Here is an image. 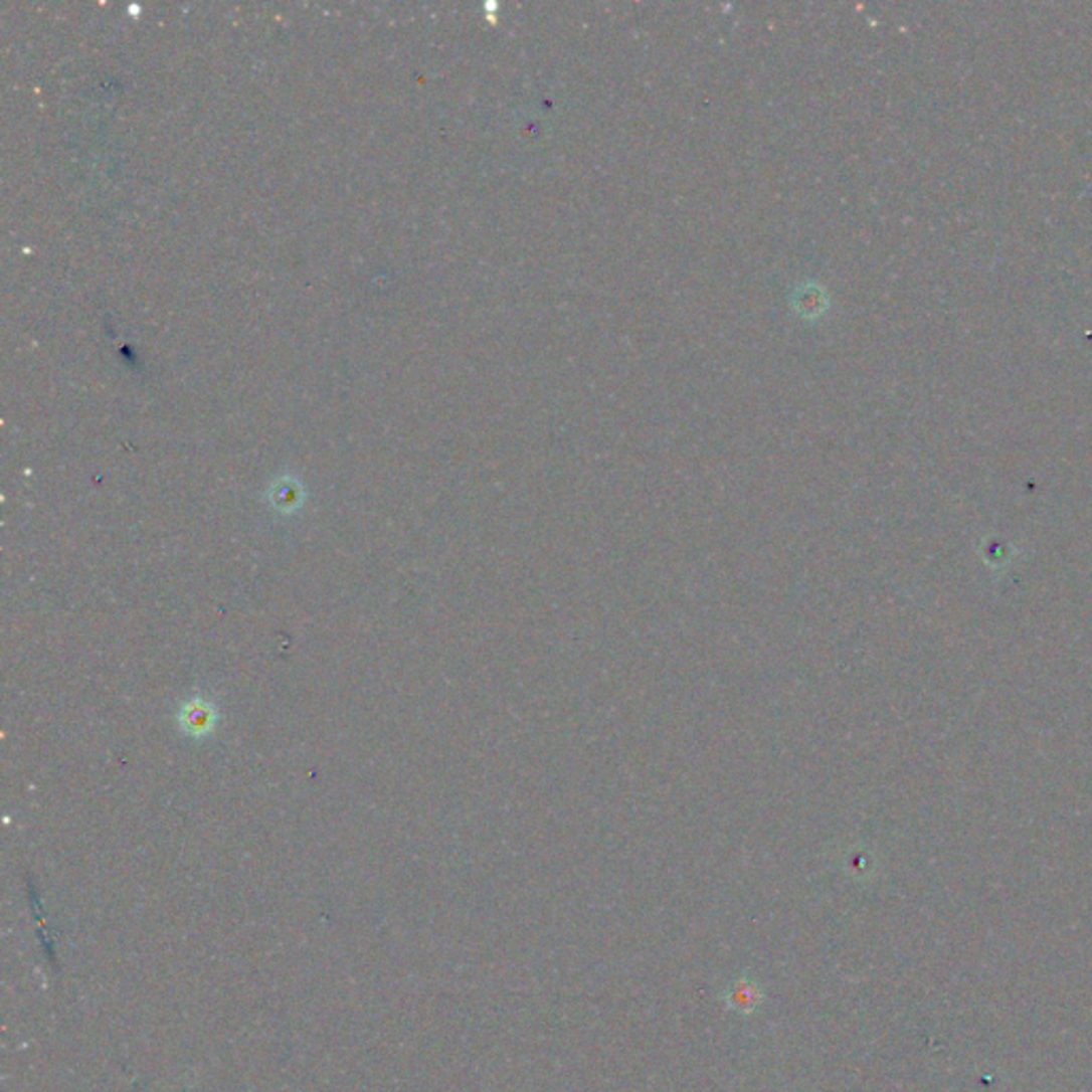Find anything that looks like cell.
I'll use <instances>...</instances> for the list:
<instances>
[{
  "label": "cell",
  "instance_id": "obj_1",
  "mask_svg": "<svg viewBox=\"0 0 1092 1092\" xmlns=\"http://www.w3.org/2000/svg\"><path fill=\"white\" fill-rule=\"evenodd\" d=\"M757 996H760V990H757V985L751 983L749 979H741L738 981L734 988L730 990L728 994V1000L732 1010H738V1012H753L755 1006H757Z\"/></svg>",
  "mask_w": 1092,
  "mask_h": 1092
},
{
  "label": "cell",
  "instance_id": "obj_2",
  "mask_svg": "<svg viewBox=\"0 0 1092 1092\" xmlns=\"http://www.w3.org/2000/svg\"><path fill=\"white\" fill-rule=\"evenodd\" d=\"M209 726H211V711L209 707H205V704L190 707L186 711V728L190 732H205Z\"/></svg>",
  "mask_w": 1092,
  "mask_h": 1092
}]
</instances>
